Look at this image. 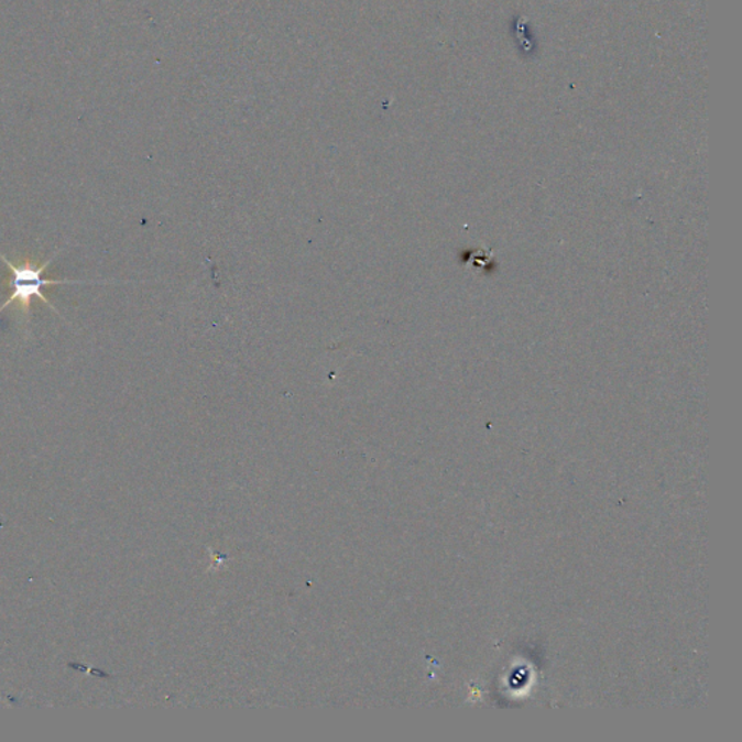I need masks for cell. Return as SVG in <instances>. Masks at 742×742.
I'll list each match as a JSON object with an SVG mask.
<instances>
[{
  "label": "cell",
  "mask_w": 742,
  "mask_h": 742,
  "mask_svg": "<svg viewBox=\"0 0 742 742\" xmlns=\"http://www.w3.org/2000/svg\"><path fill=\"white\" fill-rule=\"evenodd\" d=\"M59 253H62V250L54 251L52 258L43 261V263H36V261L31 259H22L20 260V263H13L7 255L0 253V259L3 260V263L7 264L9 270L7 279L9 295L7 301L3 302V305L0 306V314H2L4 309H8L9 306L17 305V310L18 314H20L22 324L25 323L26 327H29L32 302H34V299L44 302L53 313L59 315L48 297L44 296L43 287L85 285V283H94V285H96V283H107L99 281H68V279H64V281H50V279H44L45 270L52 265Z\"/></svg>",
  "instance_id": "obj_1"
}]
</instances>
